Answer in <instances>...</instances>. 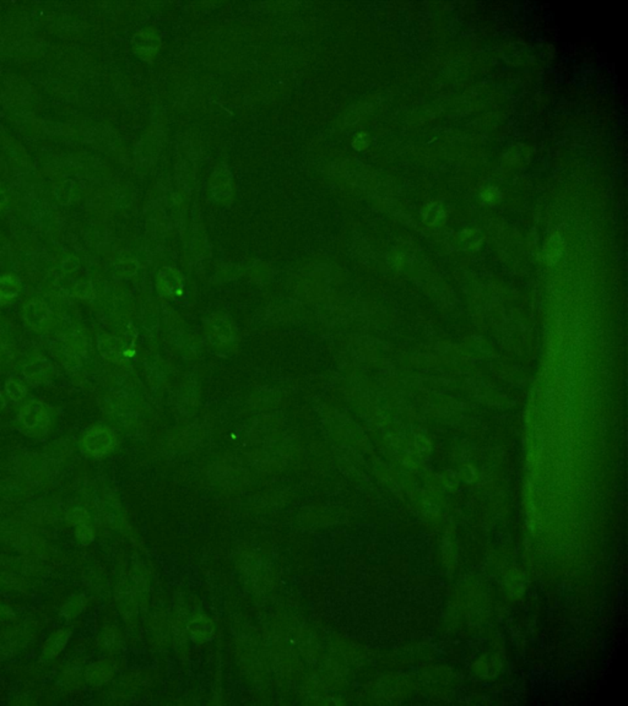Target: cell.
I'll return each instance as SVG.
<instances>
[{
    "label": "cell",
    "instance_id": "cell-10",
    "mask_svg": "<svg viewBox=\"0 0 628 706\" xmlns=\"http://www.w3.org/2000/svg\"><path fill=\"white\" fill-rule=\"evenodd\" d=\"M481 196H483V200L493 204V203H497L501 199V193L497 189H495V188H488V189H485L481 193Z\"/></svg>",
    "mask_w": 628,
    "mask_h": 706
},
{
    "label": "cell",
    "instance_id": "cell-8",
    "mask_svg": "<svg viewBox=\"0 0 628 706\" xmlns=\"http://www.w3.org/2000/svg\"><path fill=\"white\" fill-rule=\"evenodd\" d=\"M441 216H443L442 209L435 204L428 206V209L425 211V220L428 225H435L437 221L441 220Z\"/></svg>",
    "mask_w": 628,
    "mask_h": 706
},
{
    "label": "cell",
    "instance_id": "cell-1",
    "mask_svg": "<svg viewBox=\"0 0 628 706\" xmlns=\"http://www.w3.org/2000/svg\"><path fill=\"white\" fill-rule=\"evenodd\" d=\"M21 431L30 436H45L50 426V412L43 404L31 401L21 407L17 417Z\"/></svg>",
    "mask_w": 628,
    "mask_h": 706
},
{
    "label": "cell",
    "instance_id": "cell-3",
    "mask_svg": "<svg viewBox=\"0 0 628 706\" xmlns=\"http://www.w3.org/2000/svg\"><path fill=\"white\" fill-rule=\"evenodd\" d=\"M22 319L32 330L42 332L50 326L52 311L43 302H29L22 308Z\"/></svg>",
    "mask_w": 628,
    "mask_h": 706
},
{
    "label": "cell",
    "instance_id": "cell-7",
    "mask_svg": "<svg viewBox=\"0 0 628 706\" xmlns=\"http://www.w3.org/2000/svg\"><path fill=\"white\" fill-rule=\"evenodd\" d=\"M6 392L10 397V400L20 402L27 395V388L20 379L10 378L9 381H6Z\"/></svg>",
    "mask_w": 628,
    "mask_h": 706
},
{
    "label": "cell",
    "instance_id": "cell-4",
    "mask_svg": "<svg viewBox=\"0 0 628 706\" xmlns=\"http://www.w3.org/2000/svg\"><path fill=\"white\" fill-rule=\"evenodd\" d=\"M21 291V282L16 276L6 275L0 277V303L15 300Z\"/></svg>",
    "mask_w": 628,
    "mask_h": 706
},
{
    "label": "cell",
    "instance_id": "cell-6",
    "mask_svg": "<svg viewBox=\"0 0 628 706\" xmlns=\"http://www.w3.org/2000/svg\"><path fill=\"white\" fill-rule=\"evenodd\" d=\"M50 366L47 362H34L26 369L25 374L30 381L42 383L50 378Z\"/></svg>",
    "mask_w": 628,
    "mask_h": 706
},
{
    "label": "cell",
    "instance_id": "cell-9",
    "mask_svg": "<svg viewBox=\"0 0 628 706\" xmlns=\"http://www.w3.org/2000/svg\"><path fill=\"white\" fill-rule=\"evenodd\" d=\"M76 536L82 543H89L94 540V531L85 524H80L76 530Z\"/></svg>",
    "mask_w": 628,
    "mask_h": 706
},
{
    "label": "cell",
    "instance_id": "cell-5",
    "mask_svg": "<svg viewBox=\"0 0 628 706\" xmlns=\"http://www.w3.org/2000/svg\"><path fill=\"white\" fill-rule=\"evenodd\" d=\"M69 638V633L66 631H58L54 635L50 636L45 645V654L47 656H57L59 652L64 649L66 641Z\"/></svg>",
    "mask_w": 628,
    "mask_h": 706
},
{
    "label": "cell",
    "instance_id": "cell-2",
    "mask_svg": "<svg viewBox=\"0 0 628 706\" xmlns=\"http://www.w3.org/2000/svg\"><path fill=\"white\" fill-rule=\"evenodd\" d=\"M116 446V436L107 427L91 428L81 439V450L92 457H102L110 454Z\"/></svg>",
    "mask_w": 628,
    "mask_h": 706
}]
</instances>
